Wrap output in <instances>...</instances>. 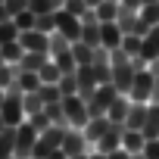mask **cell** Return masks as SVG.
I'll list each match as a JSON object with an SVG mask.
<instances>
[{
  "label": "cell",
  "mask_w": 159,
  "mask_h": 159,
  "mask_svg": "<svg viewBox=\"0 0 159 159\" xmlns=\"http://www.w3.org/2000/svg\"><path fill=\"white\" fill-rule=\"evenodd\" d=\"M128 109H131V100L125 97V94H119L116 97V103L106 109V119L112 122V125H122L125 128V119H128Z\"/></svg>",
  "instance_id": "obj_13"
},
{
  "label": "cell",
  "mask_w": 159,
  "mask_h": 159,
  "mask_svg": "<svg viewBox=\"0 0 159 159\" xmlns=\"http://www.w3.org/2000/svg\"><path fill=\"white\" fill-rule=\"evenodd\" d=\"M122 7H128V10H140V0H119Z\"/></svg>",
  "instance_id": "obj_42"
},
{
  "label": "cell",
  "mask_w": 159,
  "mask_h": 159,
  "mask_svg": "<svg viewBox=\"0 0 159 159\" xmlns=\"http://www.w3.org/2000/svg\"><path fill=\"white\" fill-rule=\"evenodd\" d=\"M112 3H119V0H112Z\"/></svg>",
  "instance_id": "obj_53"
},
{
  "label": "cell",
  "mask_w": 159,
  "mask_h": 159,
  "mask_svg": "<svg viewBox=\"0 0 159 159\" xmlns=\"http://www.w3.org/2000/svg\"><path fill=\"white\" fill-rule=\"evenodd\" d=\"M94 16H97V22H116V19H119V3L103 0L100 7H94Z\"/></svg>",
  "instance_id": "obj_21"
},
{
  "label": "cell",
  "mask_w": 159,
  "mask_h": 159,
  "mask_svg": "<svg viewBox=\"0 0 159 159\" xmlns=\"http://www.w3.org/2000/svg\"><path fill=\"white\" fill-rule=\"evenodd\" d=\"M47 159H69V156H66V153H62V150H56V153H50V156H47Z\"/></svg>",
  "instance_id": "obj_45"
},
{
  "label": "cell",
  "mask_w": 159,
  "mask_h": 159,
  "mask_svg": "<svg viewBox=\"0 0 159 159\" xmlns=\"http://www.w3.org/2000/svg\"><path fill=\"white\" fill-rule=\"evenodd\" d=\"M143 137L147 140H156L159 137V103H150V109H147V122H143Z\"/></svg>",
  "instance_id": "obj_16"
},
{
  "label": "cell",
  "mask_w": 159,
  "mask_h": 159,
  "mask_svg": "<svg viewBox=\"0 0 159 159\" xmlns=\"http://www.w3.org/2000/svg\"><path fill=\"white\" fill-rule=\"evenodd\" d=\"M0 3H3V0H0Z\"/></svg>",
  "instance_id": "obj_55"
},
{
  "label": "cell",
  "mask_w": 159,
  "mask_h": 159,
  "mask_svg": "<svg viewBox=\"0 0 159 159\" xmlns=\"http://www.w3.org/2000/svg\"><path fill=\"white\" fill-rule=\"evenodd\" d=\"M62 10L66 13H72V16H78V19H81L91 7H88V0H66V3H62Z\"/></svg>",
  "instance_id": "obj_34"
},
{
  "label": "cell",
  "mask_w": 159,
  "mask_h": 159,
  "mask_svg": "<svg viewBox=\"0 0 159 159\" xmlns=\"http://www.w3.org/2000/svg\"><path fill=\"white\" fill-rule=\"evenodd\" d=\"M0 56H3V62H10V66H19V59L25 56V50H22L19 41H10V44L0 47Z\"/></svg>",
  "instance_id": "obj_22"
},
{
  "label": "cell",
  "mask_w": 159,
  "mask_h": 159,
  "mask_svg": "<svg viewBox=\"0 0 159 159\" xmlns=\"http://www.w3.org/2000/svg\"><path fill=\"white\" fill-rule=\"evenodd\" d=\"M0 66H3V56H0Z\"/></svg>",
  "instance_id": "obj_51"
},
{
  "label": "cell",
  "mask_w": 159,
  "mask_h": 159,
  "mask_svg": "<svg viewBox=\"0 0 159 159\" xmlns=\"http://www.w3.org/2000/svg\"><path fill=\"white\" fill-rule=\"evenodd\" d=\"M84 28H81V41L84 44H91V47H103L100 44V22H81Z\"/></svg>",
  "instance_id": "obj_26"
},
{
  "label": "cell",
  "mask_w": 159,
  "mask_h": 159,
  "mask_svg": "<svg viewBox=\"0 0 159 159\" xmlns=\"http://www.w3.org/2000/svg\"><path fill=\"white\" fill-rule=\"evenodd\" d=\"M16 78H19V66H10V62H3V66H0V91H10V88H16Z\"/></svg>",
  "instance_id": "obj_24"
},
{
  "label": "cell",
  "mask_w": 159,
  "mask_h": 159,
  "mask_svg": "<svg viewBox=\"0 0 159 159\" xmlns=\"http://www.w3.org/2000/svg\"><path fill=\"white\" fill-rule=\"evenodd\" d=\"M0 116H3V122H7L10 128H19V125L28 119V116H25V94H22V91H16V88H10V91L3 94Z\"/></svg>",
  "instance_id": "obj_1"
},
{
  "label": "cell",
  "mask_w": 159,
  "mask_h": 159,
  "mask_svg": "<svg viewBox=\"0 0 159 159\" xmlns=\"http://www.w3.org/2000/svg\"><path fill=\"white\" fill-rule=\"evenodd\" d=\"M38 75H41V84H59V78H62V72H59V66H56L53 59H47Z\"/></svg>",
  "instance_id": "obj_25"
},
{
  "label": "cell",
  "mask_w": 159,
  "mask_h": 159,
  "mask_svg": "<svg viewBox=\"0 0 159 159\" xmlns=\"http://www.w3.org/2000/svg\"><path fill=\"white\" fill-rule=\"evenodd\" d=\"M88 150H91V143H88L81 128H66V137H62V153L66 156H84Z\"/></svg>",
  "instance_id": "obj_8"
},
{
  "label": "cell",
  "mask_w": 159,
  "mask_h": 159,
  "mask_svg": "<svg viewBox=\"0 0 159 159\" xmlns=\"http://www.w3.org/2000/svg\"><path fill=\"white\" fill-rule=\"evenodd\" d=\"M140 156H143V159H159V137H156V140H147Z\"/></svg>",
  "instance_id": "obj_39"
},
{
  "label": "cell",
  "mask_w": 159,
  "mask_h": 159,
  "mask_svg": "<svg viewBox=\"0 0 159 159\" xmlns=\"http://www.w3.org/2000/svg\"><path fill=\"white\" fill-rule=\"evenodd\" d=\"M150 97H153V75H150V69H137L134 81H131V91H128V100L150 103Z\"/></svg>",
  "instance_id": "obj_6"
},
{
  "label": "cell",
  "mask_w": 159,
  "mask_h": 159,
  "mask_svg": "<svg viewBox=\"0 0 159 159\" xmlns=\"http://www.w3.org/2000/svg\"><path fill=\"white\" fill-rule=\"evenodd\" d=\"M41 100H44V106H50V103H59L62 100V94H59V84H41Z\"/></svg>",
  "instance_id": "obj_32"
},
{
  "label": "cell",
  "mask_w": 159,
  "mask_h": 159,
  "mask_svg": "<svg viewBox=\"0 0 159 159\" xmlns=\"http://www.w3.org/2000/svg\"><path fill=\"white\" fill-rule=\"evenodd\" d=\"M28 159H38V156H28Z\"/></svg>",
  "instance_id": "obj_52"
},
{
  "label": "cell",
  "mask_w": 159,
  "mask_h": 159,
  "mask_svg": "<svg viewBox=\"0 0 159 159\" xmlns=\"http://www.w3.org/2000/svg\"><path fill=\"white\" fill-rule=\"evenodd\" d=\"M41 109H44L41 94H25V116H34V112H41Z\"/></svg>",
  "instance_id": "obj_36"
},
{
  "label": "cell",
  "mask_w": 159,
  "mask_h": 159,
  "mask_svg": "<svg viewBox=\"0 0 159 159\" xmlns=\"http://www.w3.org/2000/svg\"><path fill=\"white\" fill-rule=\"evenodd\" d=\"M122 131H125L122 125H112V128H109V131H106L91 150H100V153H112V150H119V147H122Z\"/></svg>",
  "instance_id": "obj_12"
},
{
  "label": "cell",
  "mask_w": 159,
  "mask_h": 159,
  "mask_svg": "<svg viewBox=\"0 0 159 159\" xmlns=\"http://www.w3.org/2000/svg\"><path fill=\"white\" fill-rule=\"evenodd\" d=\"M62 137H66V125H50L47 131H41V137H38V143H34V153H31V156L47 159L50 153L62 150Z\"/></svg>",
  "instance_id": "obj_2"
},
{
  "label": "cell",
  "mask_w": 159,
  "mask_h": 159,
  "mask_svg": "<svg viewBox=\"0 0 159 159\" xmlns=\"http://www.w3.org/2000/svg\"><path fill=\"white\" fill-rule=\"evenodd\" d=\"M3 128H10V125H7V122H3V116H0V131H3Z\"/></svg>",
  "instance_id": "obj_48"
},
{
  "label": "cell",
  "mask_w": 159,
  "mask_h": 159,
  "mask_svg": "<svg viewBox=\"0 0 159 159\" xmlns=\"http://www.w3.org/2000/svg\"><path fill=\"white\" fill-rule=\"evenodd\" d=\"M125 41V31L119 28V22H100V44L106 50H119Z\"/></svg>",
  "instance_id": "obj_10"
},
{
  "label": "cell",
  "mask_w": 159,
  "mask_h": 159,
  "mask_svg": "<svg viewBox=\"0 0 159 159\" xmlns=\"http://www.w3.org/2000/svg\"><path fill=\"white\" fill-rule=\"evenodd\" d=\"M150 103H159V75H153V97H150Z\"/></svg>",
  "instance_id": "obj_41"
},
{
  "label": "cell",
  "mask_w": 159,
  "mask_h": 159,
  "mask_svg": "<svg viewBox=\"0 0 159 159\" xmlns=\"http://www.w3.org/2000/svg\"><path fill=\"white\" fill-rule=\"evenodd\" d=\"M81 19L78 16H72V13H66V10H56V31L62 34V38H69L72 44L75 41H81Z\"/></svg>",
  "instance_id": "obj_7"
},
{
  "label": "cell",
  "mask_w": 159,
  "mask_h": 159,
  "mask_svg": "<svg viewBox=\"0 0 159 159\" xmlns=\"http://www.w3.org/2000/svg\"><path fill=\"white\" fill-rule=\"evenodd\" d=\"M106 159H131V153L119 147V150H112V153H106Z\"/></svg>",
  "instance_id": "obj_40"
},
{
  "label": "cell",
  "mask_w": 159,
  "mask_h": 159,
  "mask_svg": "<svg viewBox=\"0 0 159 159\" xmlns=\"http://www.w3.org/2000/svg\"><path fill=\"white\" fill-rule=\"evenodd\" d=\"M88 159H106V153H100V150H88Z\"/></svg>",
  "instance_id": "obj_43"
},
{
  "label": "cell",
  "mask_w": 159,
  "mask_h": 159,
  "mask_svg": "<svg viewBox=\"0 0 159 159\" xmlns=\"http://www.w3.org/2000/svg\"><path fill=\"white\" fill-rule=\"evenodd\" d=\"M34 28L44 31V34H53V31H56V13H44V16H38V19H34Z\"/></svg>",
  "instance_id": "obj_31"
},
{
  "label": "cell",
  "mask_w": 159,
  "mask_h": 159,
  "mask_svg": "<svg viewBox=\"0 0 159 159\" xmlns=\"http://www.w3.org/2000/svg\"><path fill=\"white\" fill-rule=\"evenodd\" d=\"M147 109H150V103H134V100H131V109H128L125 128H131V131H140V128H143V122H147Z\"/></svg>",
  "instance_id": "obj_15"
},
{
  "label": "cell",
  "mask_w": 159,
  "mask_h": 159,
  "mask_svg": "<svg viewBox=\"0 0 159 159\" xmlns=\"http://www.w3.org/2000/svg\"><path fill=\"white\" fill-rule=\"evenodd\" d=\"M28 122H31V125H34L38 131H47V128L53 125V122H50V116H47L44 109H41V112H34V116H28Z\"/></svg>",
  "instance_id": "obj_37"
},
{
  "label": "cell",
  "mask_w": 159,
  "mask_h": 159,
  "mask_svg": "<svg viewBox=\"0 0 159 159\" xmlns=\"http://www.w3.org/2000/svg\"><path fill=\"white\" fill-rule=\"evenodd\" d=\"M3 94H7V91H0V106H3Z\"/></svg>",
  "instance_id": "obj_49"
},
{
  "label": "cell",
  "mask_w": 159,
  "mask_h": 159,
  "mask_svg": "<svg viewBox=\"0 0 159 159\" xmlns=\"http://www.w3.org/2000/svg\"><path fill=\"white\" fill-rule=\"evenodd\" d=\"M16 153V128H3L0 131V159H10Z\"/></svg>",
  "instance_id": "obj_20"
},
{
  "label": "cell",
  "mask_w": 159,
  "mask_h": 159,
  "mask_svg": "<svg viewBox=\"0 0 159 159\" xmlns=\"http://www.w3.org/2000/svg\"><path fill=\"white\" fill-rule=\"evenodd\" d=\"M47 59H50V53H25L19 59V72H41Z\"/></svg>",
  "instance_id": "obj_18"
},
{
  "label": "cell",
  "mask_w": 159,
  "mask_h": 159,
  "mask_svg": "<svg viewBox=\"0 0 159 159\" xmlns=\"http://www.w3.org/2000/svg\"><path fill=\"white\" fill-rule=\"evenodd\" d=\"M150 3H159V0H140V7H150Z\"/></svg>",
  "instance_id": "obj_47"
},
{
  "label": "cell",
  "mask_w": 159,
  "mask_h": 159,
  "mask_svg": "<svg viewBox=\"0 0 159 159\" xmlns=\"http://www.w3.org/2000/svg\"><path fill=\"white\" fill-rule=\"evenodd\" d=\"M116 97H119L116 84H100V88L94 91V97H91V100H84V103H88L91 119H94V116H106V109L116 103Z\"/></svg>",
  "instance_id": "obj_5"
},
{
  "label": "cell",
  "mask_w": 159,
  "mask_h": 159,
  "mask_svg": "<svg viewBox=\"0 0 159 159\" xmlns=\"http://www.w3.org/2000/svg\"><path fill=\"white\" fill-rule=\"evenodd\" d=\"M131 159H143V156H131Z\"/></svg>",
  "instance_id": "obj_50"
},
{
  "label": "cell",
  "mask_w": 159,
  "mask_h": 159,
  "mask_svg": "<svg viewBox=\"0 0 159 159\" xmlns=\"http://www.w3.org/2000/svg\"><path fill=\"white\" fill-rule=\"evenodd\" d=\"M62 3H66V0H28V10H31L34 16H44V13L62 10Z\"/></svg>",
  "instance_id": "obj_23"
},
{
  "label": "cell",
  "mask_w": 159,
  "mask_h": 159,
  "mask_svg": "<svg viewBox=\"0 0 159 159\" xmlns=\"http://www.w3.org/2000/svg\"><path fill=\"white\" fill-rule=\"evenodd\" d=\"M66 50H72V41L62 38L59 31H53V34H50V56H59V53H66Z\"/></svg>",
  "instance_id": "obj_29"
},
{
  "label": "cell",
  "mask_w": 159,
  "mask_h": 159,
  "mask_svg": "<svg viewBox=\"0 0 159 159\" xmlns=\"http://www.w3.org/2000/svg\"><path fill=\"white\" fill-rule=\"evenodd\" d=\"M109 128H112V122H109L106 116H94V119H88V125H84L81 131H84V137H88V143L94 147V143H97V140H100V137H103V134H106Z\"/></svg>",
  "instance_id": "obj_11"
},
{
  "label": "cell",
  "mask_w": 159,
  "mask_h": 159,
  "mask_svg": "<svg viewBox=\"0 0 159 159\" xmlns=\"http://www.w3.org/2000/svg\"><path fill=\"white\" fill-rule=\"evenodd\" d=\"M16 91H22V94H38V91H41V75H38V72H19Z\"/></svg>",
  "instance_id": "obj_17"
},
{
  "label": "cell",
  "mask_w": 159,
  "mask_h": 159,
  "mask_svg": "<svg viewBox=\"0 0 159 159\" xmlns=\"http://www.w3.org/2000/svg\"><path fill=\"white\" fill-rule=\"evenodd\" d=\"M62 116H66V125H69V128H84L88 119H91L88 103L78 97V94H75V97H62Z\"/></svg>",
  "instance_id": "obj_3"
},
{
  "label": "cell",
  "mask_w": 159,
  "mask_h": 159,
  "mask_svg": "<svg viewBox=\"0 0 159 159\" xmlns=\"http://www.w3.org/2000/svg\"><path fill=\"white\" fill-rule=\"evenodd\" d=\"M10 159H16V156H10Z\"/></svg>",
  "instance_id": "obj_54"
},
{
  "label": "cell",
  "mask_w": 159,
  "mask_h": 159,
  "mask_svg": "<svg viewBox=\"0 0 159 159\" xmlns=\"http://www.w3.org/2000/svg\"><path fill=\"white\" fill-rule=\"evenodd\" d=\"M38 137H41V131H38V128L25 119V122L16 128V153H13V156H16V159H28V156L34 153Z\"/></svg>",
  "instance_id": "obj_4"
},
{
  "label": "cell",
  "mask_w": 159,
  "mask_h": 159,
  "mask_svg": "<svg viewBox=\"0 0 159 159\" xmlns=\"http://www.w3.org/2000/svg\"><path fill=\"white\" fill-rule=\"evenodd\" d=\"M34 19H38V16H34L31 10H25V13H19V16H13V22L19 25V31H31V28H34Z\"/></svg>",
  "instance_id": "obj_35"
},
{
  "label": "cell",
  "mask_w": 159,
  "mask_h": 159,
  "mask_svg": "<svg viewBox=\"0 0 159 159\" xmlns=\"http://www.w3.org/2000/svg\"><path fill=\"white\" fill-rule=\"evenodd\" d=\"M19 44L25 53H50V34L31 28V31H22L19 34Z\"/></svg>",
  "instance_id": "obj_9"
},
{
  "label": "cell",
  "mask_w": 159,
  "mask_h": 159,
  "mask_svg": "<svg viewBox=\"0 0 159 159\" xmlns=\"http://www.w3.org/2000/svg\"><path fill=\"white\" fill-rule=\"evenodd\" d=\"M56 66H59V72L62 75H72L75 69H78V62H75V56H72V50H66V53H59V56H50Z\"/></svg>",
  "instance_id": "obj_28"
},
{
  "label": "cell",
  "mask_w": 159,
  "mask_h": 159,
  "mask_svg": "<svg viewBox=\"0 0 159 159\" xmlns=\"http://www.w3.org/2000/svg\"><path fill=\"white\" fill-rule=\"evenodd\" d=\"M59 94H62V97H75V94H78V78H75V72L59 78Z\"/></svg>",
  "instance_id": "obj_33"
},
{
  "label": "cell",
  "mask_w": 159,
  "mask_h": 159,
  "mask_svg": "<svg viewBox=\"0 0 159 159\" xmlns=\"http://www.w3.org/2000/svg\"><path fill=\"white\" fill-rule=\"evenodd\" d=\"M3 7H7V13H10V16H19V13H25V10H28V0H3Z\"/></svg>",
  "instance_id": "obj_38"
},
{
  "label": "cell",
  "mask_w": 159,
  "mask_h": 159,
  "mask_svg": "<svg viewBox=\"0 0 159 159\" xmlns=\"http://www.w3.org/2000/svg\"><path fill=\"white\" fill-rule=\"evenodd\" d=\"M100 3H103V0H88V7H91V10H94V7H100Z\"/></svg>",
  "instance_id": "obj_46"
},
{
  "label": "cell",
  "mask_w": 159,
  "mask_h": 159,
  "mask_svg": "<svg viewBox=\"0 0 159 159\" xmlns=\"http://www.w3.org/2000/svg\"><path fill=\"white\" fill-rule=\"evenodd\" d=\"M7 19H13V16L7 13V7H3V3H0V22H7Z\"/></svg>",
  "instance_id": "obj_44"
},
{
  "label": "cell",
  "mask_w": 159,
  "mask_h": 159,
  "mask_svg": "<svg viewBox=\"0 0 159 159\" xmlns=\"http://www.w3.org/2000/svg\"><path fill=\"white\" fill-rule=\"evenodd\" d=\"M19 25L13 22V19H7V22H0V47L3 44H10V41H19Z\"/></svg>",
  "instance_id": "obj_27"
},
{
  "label": "cell",
  "mask_w": 159,
  "mask_h": 159,
  "mask_svg": "<svg viewBox=\"0 0 159 159\" xmlns=\"http://www.w3.org/2000/svg\"><path fill=\"white\" fill-rule=\"evenodd\" d=\"M94 53H97V47H91V44H84V41H75V44H72V56H75L78 66H91V62H94Z\"/></svg>",
  "instance_id": "obj_19"
},
{
  "label": "cell",
  "mask_w": 159,
  "mask_h": 159,
  "mask_svg": "<svg viewBox=\"0 0 159 159\" xmlns=\"http://www.w3.org/2000/svg\"><path fill=\"white\" fill-rule=\"evenodd\" d=\"M140 44H143V38H140V34H125V41H122V50H125L131 59H137V56H140Z\"/></svg>",
  "instance_id": "obj_30"
},
{
  "label": "cell",
  "mask_w": 159,
  "mask_h": 159,
  "mask_svg": "<svg viewBox=\"0 0 159 159\" xmlns=\"http://www.w3.org/2000/svg\"><path fill=\"white\" fill-rule=\"evenodd\" d=\"M143 143H147L143 131H131V128L122 131V150H128L131 156H140L143 153Z\"/></svg>",
  "instance_id": "obj_14"
}]
</instances>
